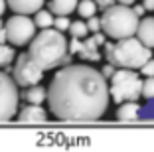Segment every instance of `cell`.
<instances>
[{
    "label": "cell",
    "mask_w": 154,
    "mask_h": 152,
    "mask_svg": "<svg viewBox=\"0 0 154 152\" xmlns=\"http://www.w3.org/2000/svg\"><path fill=\"white\" fill-rule=\"evenodd\" d=\"M109 101V79L89 63L61 65L48 85L50 113L63 123L101 121Z\"/></svg>",
    "instance_id": "1"
},
{
    "label": "cell",
    "mask_w": 154,
    "mask_h": 152,
    "mask_svg": "<svg viewBox=\"0 0 154 152\" xmlns=\"http://www.w3.org/2000/svg\"><path fill=\"white\" fill-rule=\"evenodd\" d=\"M28 54L44 71L71 63L69 40L63 36V32L55 30L54 26L36 32V36L28 44Z\"/></svg>",
    "instance_id": "2"
},
{
    "label": "cell",
    "mask_w": 154,
    "mask_h": 152,
    "mask_svg": "<svg viewBox=\"0 0 154 152\" xmlns=\"http://www.w3.org/2000/svg\"><path fill=\"white\" fill-rule=\"evenodd\" d=\"M103 48L109 63H113L115 67H125V69H140L152 57V48L144 45L136 36L105 42Z\"/></svg>",
    "instance_id": "3"
},
{
    "label": "cell",
    "mask_w": 154,
    "mask_h": 152,
    "mask_svg": "<svg viewBox=\"0 0 154 152\" xmlns=\"http://www.w3.org/2000/svg\"><path fill=\"white\" fill-rule=\"evenodd\" d=\"M140 22V16L132 10V6L111 4L101 14V30L107 34L109 40H122V38L134 36Z\"/></svg>",
    "instance_id": "4"
},
{
    "label": "cell",
    "mask_w": 154,
    "mask_h": 152,
    "mask_svg": "<svg viewBox=\"0 0 154 152\" xmlns=\"http://www.w3.org/2000/svg\"><path fill=\"white\" fill-rule=\"evenodd\" d=\"M142 91V79L138 69H125L117 67V71L109 79V95L115 103H125V101H138Z\"/></svg>",
    "instance_id": "5"
},
{
    "label": "cell",
    "mask_w": 154,
    "mask_h": 152,
    "mask_svg": "<svg viewBox=\"0 0 154 152\" xmlns=\"http://www.w3.org/2000/svg\"><path fill=\"white\" fill-rule=\"evenodd\" d=\"M20 87L16 85L10 71L0 69V125L10 123L16 116L20 107Z\"/></svg>",
    "instance_id": "6"
},
{
    "label": "cell",
    "mask_w": 154,
    "mask_h": 152,
    "mask_svg": "<svg viewBox=\"0 0 154 152\" xmlns=\"http://www.w3.org/2000/svg\"><path fill=\"white\" fill-rule=\"evenodd\" d=\"M6 36H8V44L16 45V48H24L32 42V38L36 36V24L34 18L28 14H12L6 20Z\"/></svg>",
    "instance_id": "7"
},
{
    "label": "cell",
    "mask_w": 154,
    "mask_h": 152,
    "mask_svg": "<svg viewBox=\"0 0 154 152\" xmlns=\"http://www.w3.org/2000/svg\"><path fill=\"white\" fill-rule=\"evenodd\" d=\"M10 73H12L14 81H16V85H18L20 89L38 85V83L44 79V69L30 57L28 51L16 55V59H14V69Z\"/></svg>",
    "instance_id": "8"
},
{
    "label": "cell",
    "mask_w": 154,
    "mask_h": 152,
    "mask_svg": "<svg viewBox=\"0 0 154 152\" xmlns=\"http://www.w3.org/2000/svg\"><path fill=\"white\" fill-rule=\"evenodd\" d=\"M69 54L71 55H79L83 61H89V63H97L101 61V51H99V45L93 42V38H71L69 40Z\"/></svg>",
    "instance_id": "9"
},
{
    "label": "cell",
    "mask_w": 154,
    "mask_h": 152,
    "mask_svg": "<svg viewBox=\"0 0 154 152\" xmlns=\"http://www.w3.org/2000/svg\"><path fill=\"white\" fill-rule=\"evenodd\" d=\"M16 119H18V123H22V125H44V123H48V119H50V113L45 111L42 105L28 103L16 113Z\"/></svg>",
    "instance_id": "10"
},
{
    "label": "cell",
    "mask_w": 154,
    "mask_h": 152,
    "mask_svg": "<svg viewBox=\"0 0 154 152\" xmlns=\"http://www.w3.org/2000/svg\"><path fill=\"white\" fill-rule=\"evenodd\" d=\"M140 111L142 107L138 105V101H125V103H119L115 116L119 123H136L140 121Z\"/></svg>",
    "instance_id": "11"
},
{
    "label": "cell",
    "mask_w": 154,
    "mask_h": 152,
    "mask_svg": "<svg viewBox=\"0 0 154 152\" xmlns=\"http://www.w3.org/2000/svg\"><path fill=\"white\" fill-rule=\"evenodd\" d=\"M144 45L154 49V16H142L134 34Z\"/></svg>",
    "instance_id": "12"
},
{
    "label": "cell",
    "mask_w": 154,
    "mask_h": 152,
    "mask_svg": "<svg viewBox=\"0 0 154 152\" xmlns=\"http://www.w3.org/2000/svg\"><path fill=\"white\" fill-rule=\"evenodd\" d=\"M6 2L14 14H28V16H32L45 4V0H6Z\"/></svg>",
    "instance_id": "13"
},
{
    "label": "cell",
    "mask_w": 154,
    "mask_h": 152,
    "mask_svg": "<svg viewBox=\"0 0 154 152\" xmlns=\"http://www.w3.org/2000/svg\"><path fill=\"white\" fill-rule=\"evenodd\" d=\"M77 2H79V0H50L48 8H50L55 16H61V14H63V16H69V14H73L77 10Z\"/></svg>",
    "instance_id": "14"
},
{
    "label": "cell",
    "mask_w": 154,
    "mask_h": 152,
    "mask_svg": "<svg viewBox=\"0 0 154 152\" xmlns=\"http://www.w3.org/2000/svg\"><path fill=\"white\" fill-rule=\"evenodd\" d=\"M22 97L26 99V103L44 105L45 101H48V89H45V87H42L40 83H38V85L26 87V91H24V95H22Z\"/></svg>",
    "instance_id": "15"
},
{
    "label": "cell",
    "mask_w": 154,
    "mask_h": 152,
    "mask_svg": "<svg viewBox=\"0 0 154 152\" xmlns=\"http://www.w3.org/2000/svg\"><path fill=\"white\" fill-rule=\"evenodd\" d=\"M32 18H34V24H36L38 30H45V28H51V26H54L55 14L51 12L50 8H48V10H45V8H40L38 12L32 14Z\"/></svg>",
    "instance_id": "16"
},
{
    "label": "cell",
    "mask_w": 154,
    "mask_h": 152,
    "mask_svg": "<svg viewBox=\"0 0 154 152\" xmlns=\"http://www.w3.org/2000/svg\"><path fill=\"white\" fill-rule=\"evenodd\" d=\"M14 59H16V45L8 42L0 44V69H6L10 63H14Z\"/></svg>",
    "instance_id": "17"
},
{
    "label": "cell",
    "mask_w": 154,
    "mask_h": 152,
    "mask_svg": "<svg viewBox=\"0 0 154 152\" xmlns=\"http://www.w3.org/2000/svg\"><path fill=\"white\" fill-rule=\"evenodd\" d=\"M97 10H99V6H97L95 0H79L77 2V10L75 12L81 16V18H91V16H95Z\"/></svg>",
    "instance_id": "18"
},
{
    "label": "cell",
    "mask_w": 154,
    "mask_h": 152,
    "mask_svg": "<svg viewBox=\"0 0 154 152\" xmlns=\"http://www.w3.org/2000/svg\"><path fill=\"white\" fill-rule=\"evenodd\" d=\"M67 32L71 34V38H87L89 28H87V22H83V20H75V22L69 24Z\"/></svg>",
    "instance_id": "19"
},
{
    "label": "cell",
    "mask_w": 154,
    "mask_h": 152,
    "mask_svg": "<svg viewBox=\"0 0 154 152\" xmlns=\"http://www.w3.org/2000/svg\"><path fill=\"white\" fill-rule=\"evenodd\" d=\"M140 97H144L146 101H152L154 99V77H144V79H142Z\"/></svg>",
    "instance_id": "20"
},
{
    "label": "cell",
    "mask_w": 154,
    "mask_h": 152,
    "mask_svg": "<svg viewBox=\"0 0 154 152\" xmlns=\"http://www.w3.org/2000/svg\"><path fill=\"white\" fill-rule=\"evenodd\" d=\"M69 24H71V20H69V16H55V20H54V28L55 30H59V32H67L69 30Z\"/></svg>",
    "instance_id": "21"
},
{
    "label": "cell",
    "mask_w": 154,
    "mask_h": 152,
    "mask_svg": "<svg viewBox=\"0 0 154 152\" xmlns=\"http://www.w3.org/2000/svg\"><path fill=\"white\" fill-rule=\"evenodd\" d=\"M87 28H89L91 34H95V32H101V16H91L87 18Z\"/></svg>",
    "instance_id": "22"
},
{
    "label": "cell",
    "mask_w": 154,
    "mask_h": 152,
    "mask_svg": "<svg viewBox=\"0 0 154 152\" xmlns=\"http://www.w3.org/2000/svg\"><path fill=\"white\" fill-rule=\"evenodd\" d=\"M138 71H140L142 77H154V57H150L148 61L138 69Z\"/></svg>",
    "instance_id": "23"
},
{
    "label": "cell",
    "mask_w": 154,
    "mask_h": 152,
    "mask_svg": "<svg viewBox=\"0 0 154 152\" xmlns=\"http://www.w3.org/2000/svg\"><path fill=\"white\" fill-rule=\"evenodd\" d=\"M140 119H144V121H154V103H150L146 109H142L140 111Z\"/></svg>",
    "instance_id": "24"
},
{
    "label": "cell",
    "mask_w": 154,
    "mask_h": 152,
    "mask_svg": "<svg viewBox=\"0 0 154 152\" xmlns=\"http://www.w3.org/2000/svg\"><path fill=\"white\" fill-rule=\"evenodd\" d=\"M91 38H93V42H95V44L99 45V48H103V45H105V42L109 40V38H107V34H105L103 30H101V32H95V34H93Z\"/></svg>",
    "instance_id": "25"
},
{
    "label": "cell",
    "mask_w": 154,
    "mask_h": 152,
    "mask_svg": "<svg viewBox=\"0 0 154 152\" xmlns=\"http://www.w3.org/2000/svg\"><path fill=\"white\" fill-rule=\"evenodd\" d=\"M115 71H117V67H115L113 63H107V65H103V69H101V73H103V75L107 77V79H111Z\"/></svg>",
    "instance_id": "26"
},
{
    "label": "cell",
    "mask_w": 154,
    "mask_h": 152,
    "mask_svg": "<svg viewBox=\"0 0 154 152\" xmlns=\"http://www.w3.org/2000/svg\"><path fill=\"white\" fill-rule=\"evenodd\" d=\"M8 42V36H6V24L0 20V44H4Z\"/></svg>",
    "instance_id": "27"
},
{
    "label": "cell",
    "mask_w": 154,
    "mask_h": 152,
    "mask_svg": "<svg viewBox=\"0 0 154 152\" xmlns=\"http://www.w3.org/2000/svg\"><path fill=\"white\" fill-rule=\"evenodd\" d=\"M97 6H99V10H105V8H109L111 4H115L117 0H95Z\"/></svg>",
    "instance_id": "28"
},
{
    "label": "cell",
    "mask_w": 154,
    "mask_h": 152,
    "mask_svg": "<svg viewBox=\"0 0 154 152\" xmlns=\"http://www.w3.org/2000/svg\"><path fill=\"white\" fill-rule=\"evenodd\" d=\"M132 10H134V12L138 14L140 18H142V16L146 14V10H144V6H142V2H140V4H132Z\"/></svg>",
    "instance_id": "29"
},
{
    "label": "cell",
    "mask_w": 154,
    "mask_h": 152,
    "mask_svg": "<svg viewBox=\"0 0 154 152\" xmlns=\"http://www.w3.org/2000/svg\"><path fill=\"white\" fill-rule=\"evenodd\" d=\"M142 6L146 12H154V0H142Z\"/></svg>",
    "instance_id": "30"
},
{
    "label": "cell",
    "mask_w": 154,
    "mask_h": 152,
    "mask_svg": "<svg viewBox=\"0 0 154 152\" xmlns=\"http://www.w3.org/2000/svg\"><path fill=\"white\" fill-rule=\"evenodd\" d=\"M6 10H8V2H6V0H0V18L4 16Z\"/></svg>",
    "instance_id": "31"
},
{
    "label": "cell",
    "mask_w": 154,
    "mask_h": 152,
    "mask_svg": "<svg viewBox=\"0 0 154 152\" xmlns=\"http://www.w3.org/2000/svg\"><path fill=\"white\" fill-rule=\"evenodd\" d=\"M117 2H119V4H125V6H132L136 0H117Z\"/></svg>",
    "instance_id": "32"
}]
</instances>
